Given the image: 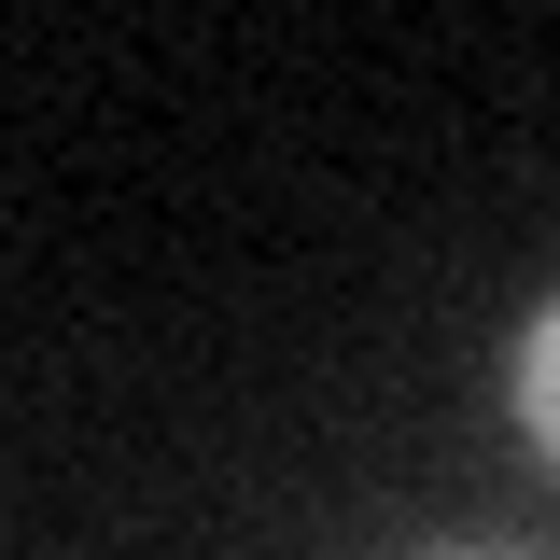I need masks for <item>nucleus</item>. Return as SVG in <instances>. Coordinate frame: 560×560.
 <instances>
[{"label": "nucleus", "mask_w": 560, "mask_h": 560, "mask_svg": "<svg viewBox=\"0 0 560 560\" xmlns=\"http://www.w3.org/2000/svg\"><path fill=\"white\" fill-rule=\"evenodd\" d=\"M518 434H533V448L560 463V308L533 323V337H518Z\"/></svg>", "instance_id": "nucleus-1"}]
</instances>
